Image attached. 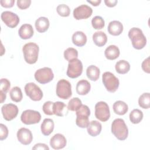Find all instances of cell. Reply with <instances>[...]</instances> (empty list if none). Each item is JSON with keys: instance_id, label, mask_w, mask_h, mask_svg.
<instances>
[{"instance_id": "6", "label": "cell", "mask_w": 150, "mask_h": 150, "mask_svg": "<svg viewBox=\"0 0 150 150\" xmlns=\"http://www.w3.org/2000/svg\"><path fill=\"white\" fill-rule=\"evenodd\" d=\"M56 92L57 96L62 99L69 98L72 94L70 83L65 79L60 80L57 83Z\"/></svg>"}, {"instance_id": "9", "label": "cell", "mask_w": 150, "mask_h": 150, "mask_svg": "<svg viewBox=\"0 0 150 150\" xmlns=\"http://www.w3.org/2000/svg\"><path fill=\"white\" fill-rule=\"evenodd\" d=\"M83 72V64L78 59H74L69 62L67 70V76L71 79L79 77Z\"/></svg>"}, {"instance_id": "3", "label": "cell", "mask_w": 150, "mask_h": 150, "mask_svg": "<svg viewBox=\"0 0 150 150\" xmlns=\"http://www.w3.org/2000/svg\"><path fill=\"white\" fill-rule=\"evenodd\" d=\"M111 132L119 140L124 141L128 137V129L123 119H115L111 124Z\"/></svg>"}, {"instance_id": "25", "label": "cell", "mask_w": 150, "mask_h": 150, "mask_svg": "<svg viewBox=\"0 0 150 150\" xmlns=\"http://www.w3.org/2000/svg\"><path fill=\"white\" fill-rule=\"evenodd\" d=\"M93 40L96 46L102 47L106 44L107 36L106 34L102 31L96 32L93 35Z\"/></svg>"}, {"instance_id": "14", "label": "cell", "mask_w": 150, "mask_h": 150, "mask_svg": "<svg viewBox=\"0 0 150 150\" xmlns=\"http://www.w3.org/2000/svg\"><path fill=\"white\" fill-rule=\"evenodd\" d=\"M93 9L87 5H81L73 11V16L76 20L86 19L91 16Z\"/></svg>"}, {"instance_id": "20", "label": "cell", "mask_w": 150, "mask_h": 150, "mask_svg": "<svg viewBox=\"0 0 150 150\" xmlns=\"http://www.w3.org/2000/svg\"><path fill=\"white\" fill-rule=\"evenodd\" d=\"M87 128V132L90 136L96 137L100 134L102 129V125L98 121L93 120L90 122Z\"/></svg>"}, {"instance_id": "17", "label": "cell", "mask_w": 150, "mask_h": 150, "mask_svg": "<svg viewBox=\"0 0 150 150\" xmlns=\"http://www.w3.org/2000/svg\"><path fill=\"white\" fill-rule=\"evenodd\" d=\"M108 33L113 36H118L123 31V25L118 21H112L108 25Z\"/></svg>"}, {"instance_id": "11", "label": "cell", "mask_w": 150, "mask_h": 150, "mask_svg": "<svg viewBox=\"0 0 150 150\" xmlns=\"http://www.w3.org/2000/svg\"><path fill=\"white\" fill-rule=\"evenodd\" d=\"M25 91L26 96L33 101H40L43 97L42 91L34 83H27L25 86Z\"/></svg>"}, {"instance_id": "45", "label": "cell", "mask_w": 150, "mask_h": 150, "mask_svg": "<svg viewBox=\"0 0 150 150\" xmlns=\"http://www.w3.org/2000/svg\"><path fill=\"white\" fill-rule=\"evenodd\" d=\"M87 2L88 3H90L92 5H93L94 6H97L100 5L101 1V0H96V1H88L87 0Z\"/></svg>"}, {"instance_id": "5", "label": "cell", "mask_w": 150, "mask_h": 150, "mask_svg": "<svg viewBox=\"0 0 150 150\" xmlns=\"http://www.w3.org/2000/svg\"><path fill=\"white\" fill-rule=\"evenodd\" d=\"M102 81L107 90L110 93H114L118 88L120 84L118 79L110 71L103 74Z\"/></svg>"}, {"instance_id": "31", "label": "cell", "mask_w": 150, "mask_h": 150, "mask_svg": "<svg viewBox=\"0 0 150 150\" xmlns=\"http://www.w3.org/2000/svg\"><path fill=\"white\" fill-rule=\"evenodd\" d=\"M9 94H10V97L11 100L15 102L18 103L22 100V98H23L21 88H19V87L16 86L13 87L11 90Z\"/></svg>"}, {"instance_id": "2", "label": "cell", "mask_w": 150, "mask_h": 150, "mask_svg": "<svg viewBox=\"0 0 150 150\" xmlns=\"http://www.w3.org/2000/svg\"><path fill=\"white\" fill-rule=\"evenodd\" d=\"M22 51L24 59L27 63L32 64L37 62L39 47L36 43L33 42L26 43L22 48Z\"/></svg>"}, {"instance_id": "43", "label": "cell", "mask_w": 150, "mask_h": 150, "mask_svg": "<svg viewBox=\"0 0 150 150\" xmlns=\"http://www.w3.org/2000/svg\"><path fill=\"white\" fill-rule=\"evenodd\" d=\"M32 149H45V150H49V148L48 146H47L45 144L42 143H38L35 145V146L32 148Z\"/></svg>"}, {"instance_id": "23", "label": "cell", "mask_w": 150, "mask_h": 150, "mask_svg": "<svg viewBox=\"0 0 150 150\" xmlns=\"http://www.w3.org/2000/svg\"><path fill=\"white\" fill-rule=\"evenodd\" d=\"M72 42L74 45L79 47L84 46L87 42V36L81 31H77L72 36Z\"/></svg>"}, {"instance_id": "39", "label": "cell", "mask_w": 150, "mask_h": 150, "mask_svg": "<svg viewBox=\"0 0 150 150\" xmlns=\"http://www.w3.org/2000/svg\"><path fill=\"white\" fill-rule=\"evenodd\" d=\"M0 140L3 141L5 139L8 135V129L6 125L3 124H0Z\"/></svg>"}, {"instance_id": "19", "label": "cell", "mask_w": 150, "mask_h": 150, "mask_svg": "<svg viewBox=\"0 0 150 150\" xmlns=\"http://www.w3.org/2000/svg\"><path fill=\"white\" fill-rule=\"evenodd\" d=\"M18 34L19 37L22 39H30L33 35L32 26L27 23L22 25L18 30Z\"/></svg>"}, {"instance_id": "27", "label": "cell", "mask_w": 150, "mask_h": 150, "mask_svg": "<svg viewBox=\"0 0 150 150\" xmlns=\"http://www.w3.org/2000/svg\"><path fill=\"white\" fill-rule=\"evenodd\" d=\"M114 112L120 115H123L127 113L128 110V105L124 101L118 100L115 101L113 104Z\"/></svg>"}, {"instance_id": "21", "label": "cell", "mask_w": 150, "mask_h": 150, "mask_svg": "<svg viewBox=\"0 0 150 150\" xmlns=\"http://www.w3.org/2000/svg\"><path fill=\"white\" fill-rule=\"evenodd\" d=\"M54 124L53 120L50 118H45L41 124V132L45 135H49L53 131Z\"/></svg>"}, {"instance_id": "37", "label": "cell", "mask_w": 150, "mask_h": 150, "mask_svg": "<svg viewBox=\"0 0 150 150\" xmlns=\"http://www.w3.org/2000/svg\"><path fill=\"white\" fill-rule=\"evenodd\" d=\"M53 102L48 101H46L44 103L42 107V110L43 112L48 115H53Z\"/></svg>"}, {"instance_id": "4", "label": "cell", "mask_w": 150, "mask_h": 150, "mask_svg": "<svg viewBox=\"0 0 150 150\" xmlns=\"http://www.w3.org/2000/svg\"><path fill=\"white\" fill-rule=\"evenodd\" d=\"M76 125L82 128H87L90 123L88 117L90 115V110L87 105H81L76 111Z\"/></svg>"}, {"instance_id": "40", "label": "cell", "mask_w": 150, "mask_h": 150, "mask_svg": "<svg viewBox=\"0 0 150 150\" xmlns=\"http://www.w3.org/2000/svg\"><path fill=\"white\" fill-rule=\"evenodd\" d=\"M31 4L30 0H18L17 6L21 9H25L29 7Z\"/></svg>"}, {"instance_id": "8", "label": "cell", "mask_w": 150, "mask_h": 150, "mask_svg": "<svg viewBox=\"0 0 150 150\" xmlns=\"http://www.w3.org/2000/svg\"><path fill=\"white\" fill-rule=\"evenodd\" d=\"M95 116L102 122L107 121L110 117V111L108 104L104 101H99L95 105Z\"/></svg>"}, {"instance_id": "10", "label": "cell", "mask_w": 150, "mask_h": 150, "mask_svg": "<svg viewBox=\"0 0 150 150\" xmlns=\"http://www.w3.org/2000/svg\"><path fill=\"white\" fill-rule=\"evenodd\" d=\"M21 121L26 125H31L37 124L40 122L41 120V115L39 111L26 110L21 114Z\"/></svg>"}, {"instance_id": "33", "label": "cell", "mask_w": 150, "mask_h": 150, "mask_svg": "<svg viewBox=\"0 0 150 150\" xmlns=\"http://www.w3.org/2000/svg\"><path fill=\"white\" fill-rule=\"evenodd\" d=\"M64 57L66 60L69 62L74 59H77L78 52L74 48L69 47L64 52Z\"/></svg>"}, {"instance_id": "28", "label": "cell", "mask_w": 150, "mask_h": 150, "mask_svg": "<svg viewBox=\"0 0 150 150\" xmlns=\"http://www.w3.org/2000/svg\"><path fill=\"white\" fill-rule=\"evenodd\" d=\"M100 70L98 67L94 65L89 66L86 70V75L91 81H96L99 79Z\"/></svg>"}, {"instance_id": "13", "label": "cell", "mask_w": 150, "mask_h": 150, "mask_svg": "<svg viewBox=\"0 0 150 150\" xmlns=\"http://www.w3.org/2000/svg\"><path fill=\"white\" fill-rule=\"evenodd\" d=\"M1 18L5 25L11 28H14L19 22V16L15 13L11 11H4L1 13Z\"/></svg>"}, {"instance_id": "26", "label": "cell", "mask_w": 150, "mask_h": 150, "mask_svg": "<svg viewBox=\"0 0 150 150\" xmlns=\"http://www.w3.org/2000/svg\"><path fill=\"white\" fill-rule=\"evenodd\" d=\"M120 53V52L119 48L115 45H110L104 51V55L108 60L116 59L118 57Z\"/></svg>"}, {"instance_id": "7", "label": "cell", "mask_w": 150, "mask_h": 150, "mask_svg": "<svg viewBox=\"0 0 150 150\" xmlns=\"http://www.w3.org/2000/svg\"><path fill=\"white\" fill-rule=\"evenodd\" d=\"M54 78L52 70L47 67L38 69L35 73V80L40 84H44L51 81Z\"/></svg>"}, {"instance_id": "41", "label": "cell", "mask_w": 150, "mask_h": 150, "mask_svg": "<svg viewBox=\"0 0 150 150\" xmlns=\"http://www.w3.org/2000/svg\"><path fill=\"white\" fill-rule=\"evenodd\" d=\"M141 67L144 71L147 73H149L150 69H149V57L143 61L141 64Z\"/></svg>"}, {"instance_id": "15", "label": "cell", "mask_w": 150, "mask_h": 150, "mask_svg": "<svg viewBox=\"0 0 150 150\" xmlns=\"http://www.w3.org/2000/svg\"><path fill=\"white\" fill-rule=\"evenodd\" d=\"M18 140L23 145L30 144L33 139L32 134L30 129L26 128H21L17 132Z\"/></svg>"}, {"instance_id": "34", "label": "cell", "mask_w": 150, "mask_h": 150, "mask_svg": "<svg viewBox=\"0 0 150 150\" xmlns=\"http://www.w3.org/2000/svg\"><path fill=\"white\" fill-rule=\"evenodd\" d=\"M82 105L81 101L78 97H74L71 98L68 103L67 108L69 110L72 111H76Z\"/></svg>"}, {"instance_id": "38", "label": "cell", "mask_w": 150, "mask_h": 150, "mask_svg": "<svg viewBox=\"0 0 150 150\" xmlns=\"http://www.w3.org/2000/svg\"><path fill=\"white\" fill-rule=\"evenodd\" d=\"M11 87L10 81L6 79H1V84H0V90L1 93L6 94Z\"/></svg>"}, {"instance_id": "1", "label": "cell", "mask_w": 150, "mask_h": 150, "mask_svg": "<svg viewBox=\"0 0 150 150\" xmlns=\"http://www.w3.org/2000/svg\"><path fill=\"white\" fill-rule=\"evenodd\" d=\"M128 37L131 40L134 48L140 50L146 44V39L142 30L138 28H132L128 32Z\"/></svg>"}, {"instance_id": "12", "label": "cell", "mask_w": 150, "mask_h": 150, "mask_svg": "<svg viewBox=\"0 0 150 150\" xmlns=\"http://www.w3.org/2000/svg\"><path fill=\"white\" fill-rule=\"evenodd\" d=\"M1 111L4 118L6 121H11L14 119L18 114V107L12 103L4 104L1 108Z\"/></svg>"}, {"instance_id": "16", "label": "cell", "mask_w": 150, "mask_h": 150, "mask_svg": "<svg viewBox=\"0 0 150 150\" xmlns=\"http://www.w3.org/2000/svg\"><path fill=\"white\" fill-rule=\"evenodd\" d=\"M66 144L67 141L65 137L59 133L54 135L50 141V145L54 149H63L66 146Z\"/></svg>"}, {"instance_id": "35", "label": "cell", "mask_w": 150, "mask_h": 150, "mask_svg": "<svg viewBox=\"0 0 150 150\" xmlns=\"http://www.w3.org/2000/svg\"><path fill=\"white\" fill-rule=\"evenodd\" d=\"M91 25L95 29H101L105 26V22L102 17L96 16L91 20Z\"/></svg>"}, {"instance_id": "42", "label": "cell", "mask_w": 150, "mask_h": 150, "mask_svg": "<svg viewBox=\"0 0 150 150\" xmlns=\"http://www.w3.org/2000/svg\"><path fill=\"white\" fill-rule=\"evenodd\" d=\"M1 5L4 8H11L15 4V0H1L0 1Z\"/></svg>"}, {"instance_id": "44", "label": "cell", "mask_w": 150, "mask_h": 150, "mask_svg": "<svg viewBox=\"0 0 150 150\" xmlns=\"http://www.w3.org/2000/svg\"><path fill=\"white\" fill-rule=\"evenodd\" d=\"M118 2V1L117 0H105L104 3L106 5V6L108 7H114L115 6Z\"/></svg>"}, {"instance_id": "30", "label": "cell", "mask_w": 150, "mask_h": 150, "mask_svg": "<svg viewBox=\"0 0 150 150\" xmlns=\"http://www.w3.org/2000/svg\"><path fill=\"white\" fill-rule=\"evenodd\" d=\"M143 118V113L139 109H134L129 114L130 121L134 124L139 123Z\"/></svg>"}, {"instance_id": "46", "label": "cell", "mask_w": 150, "mask_h": 150, "mask_svg": "<svg viewBox=\"0 0 150 150\" xmlns=\"http://www.w3.org/2000/svg\"><path fill=\"white\" fill-rule=\"evenodd\" d=\"M0 94H1V103H3L6 99V94L1 92H0Z\"/></svg>"}, {"instance_id": "29", "label": "cell", "mask_w": 150, "mask_h": 150, "mask_svg": "<svg viewBox=\"0 0 150 150\" xmlns=\"http://www.w3.org/2000/svg\"><path fill=\"white\" fill-rule=\"evenodd\" d=\"M115 68L118 73L124 74L128 73L130 70V64L127 61L125 60H121L116 63Z\"/></svg>"}, {"instance_id": "36", "label": "cell", "mask_w": 150, "mask_h": 150, "mask_svg": "<svg viewBox=\"0 0 150 150\" xmlns=\"http://www.w3.org/2000/svg\"><path fill=\"white\" fill-rule=\"evenodd\" d=\"M57 13L63 17H67L70 13V8L65 4L59 5L56 8Z\"/></svg>"}, {"instance_id": "18", "label": "cell", "mask_w": 150, "mask_h": 150, "mask_svg": "<svg viewBox=\"0 0 150 150\" xmlns=\"http://www.w3.org/2000/svg\"><path fill=\"white\" fill-rule=\"evenodd\" d=\"M68 111L69 110L67 108V105L63 102L56 101L53 103V114L59 117H63L67 115Z\"/></svg>"}, {"instance_id": "24", "label": "cell", "mask_w": 150, "mask_h": 150, "mask_svg": "<svg viewBox=\"0 0 150 150\" xmlns=\"http://www.w3.org/2000/svg\"><path fill=\"white\" fill-rule=\"evenodd\" d=\"M90 83L86 80H81L79 81L76 85V91L79 95H86L90 91Z\"/></svg>"}, {"instance_id": "22", "label": "cell", "mask_w": 150, "mask_h": 150, "mask_svg": "<svg viewBox=\"0 0 150 150\" xmlns=\"http://www.w3.org/2000/svg\"><path fill=\"white\" fill-rule=\"evenodd\" d=\"M50 25L49 19L44 16H41L36 19L35 22V28L39 33L45 32Z\"/></svg>"}, {"instance_id": "32", "label": "cell", "mask_w": 150, "mask_h": 150, "mask_svg": "<svg viewBox=\"0 0 150 150\" xmlns=\"http://www.w3.org/2000/svg\"><path fill=\"white\" fill-rule=\"evenodd\" d=\"M139 105L144 109H148L150 107V96L149 93H143L138 99Z\"/></svg>"}]
</instances>
